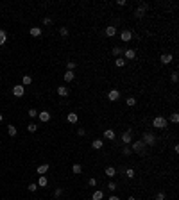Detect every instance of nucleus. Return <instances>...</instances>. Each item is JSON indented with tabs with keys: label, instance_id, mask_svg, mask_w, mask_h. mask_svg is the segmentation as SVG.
I'll use <instances>...</instances> for the list:
<instances>
[{
	"label": "nucleus",
	"instance_id": "f257e3e1",
	"mask_svg": "<svg viewBox=\"0 0 179 200\" xmlns=\"http://www.w3.org/2000/svg\"><path fill=\"white\" fill-rule=\"evenodd\" d=\"M140 140L145 143V147H149V148H154V147L158 145L159 141H161V138H158V136H156L152 131H143Z\"/></svg>",
	"mask_w": 179,
	"mask_h": 200
},
{
	"label": "nucleus",
	"instance_id": "f03ea898",
	"mask_svg": "<svg viewBox=\"0 0 179 200\" xmlns=\"http://www.w3.org/2000/svg\"><path fill=\"white\" fill-rule=\"evenodd\" d=\"M151 127H152V129H158V131H165V129H168V120H167V116H165V115H158V116H154V118L151 120Z\"/></svg>",
	"mask_w": 179,
	"mask_h": 200
},
{
	"label": "nucleus",
	"instance_id": "7ed1b4c3",
	"mask_svg": "<svg viewBox=\"0 0 179 200\" xmlns=\"http://www.w3.org/2000/svg\"><path fill=\"white\" fill-rule=\"evenodd\" d=\"M106 100L109 102V104H117L122 100V89L120 88H111L108 93H106Z\"/></svg>",
	"mask_w": 179,
	"mask_h": 200
},
{
	"label": "nucleus",
	"instance_id": "20e7f679",
	"mask_svg": "<svg viewBox=\"0 0 179 200\" xmlns=\"http://www.w3.org/2000/svg\"><path fill=\"white\" fill-rule=\"evenodd\" d=\"M129 147H131V150H133V154H138V156H140V154H141V156H145V154L149 152V150H147V147H145V143H143L141 140L133 141V143H131Z\"/></svg>",
	"mask_w": 179,
	"mask_h": 200
},
{
	"label": "nucleus",
	"instance_id": "39448f33",
	"mask_svg": "<svg viewBox=\"0 0 179 200\" xmlns=\"http://www.w3.org/2000/svg\"><path fill=\"white\" fill-rule=\"evenodd\" d=\"M140 21H141V20H140ZM140 21H138V23H140ZM133 29H134V27H133ZM133 29H122V31L118 32V38H120L122 43H131V41H133Z\"/></svg>",
	"mask_w": 179,
	"mask_h": 200
},
{
	"label": "nucleus",
	"instance_id": "423d86ee",
	"mask_svg": "<svg viewBox=\"0 0 179 200\" xmlns=\"http://www.w3.org/2000/svg\"><path fill=\"white\" fill-rule=\"evenodd\" d=\"M136 57H138V47H131V48H125L124 50V59L127 61V63L134 61Z\"/></svg>",
	"mask_w": 179,
	"mask_h": 200
},
{
	"label": "nucleus",
	"instance_id": "0eeeda50",
	"mask_svg": "<svg viewBox=\"0 0 179 200\" xmlns=\"http://www.w3.org/2000/svg\"><path fill=\"white\" fill-rule=\"evenodd\" d=\"M102 140H106V141H115V140H117V131H115L113 127H109V129H104V131H102Z\"/></svg>",
	"mask_w": 179,
	"mask_h": 200
},
{
	"label": "nucleus",
	"instance_id": "6e6552de",
	"mask_svg": "<svg viewBox=\"0 0 179 200\" xmlns=\"http://www.w3.org/2000/svg\"><path fill=\"white\" fill-rule=\"evenodd\" d=\"M117 34H118V27H115V25H106L104 27V36L108 40H113Z\"/></svg>",
	"mask_w": 179,
	"mask_h": 200
},
{
	"label": "nucleus",
	"instance_id": "1a4fd4ad",
	"mask_svg": "<svg viewBox=\"0 0 179 200\" xmlns=\"http://www.w3.org/2000/svg\"><path fill=\"white\" fill-rule=\"evenodd\" d=\"M56 91H58V95H59L61 98H68V97H70V93H72L70 86H65V84H59V86L56 88Z\"/></svg>",
	"mask_w": 179,
	"mask_h": 200
},
{
	"label": "nucleus",
	"instance_id": "9d476101",
	"mask_svg": "<svg viewBox=\"0 0 179 200\" xmlns=\"http://www.w3.org/2000/svg\"><path fill=\"white\" fill-rule=\"evenodd\" d=\"M104 145H106V141L102 140V138H93V140L90 141V148L95 150V152H97V150H102Z\"/></svg>",
	"mask_w": 179,
	"mask_h": 200
},
{
	"label": "nucleus",
	"instance_id": "9b49d317",
	"mask_svg": "<svg viewBox=\"0 0 179 200\" xmlns=\"http://www.w3.org/2000/svg\"><path fill=\"white\" fill-rule=\"evenodd\" d=\"M102 173H104V177H108V179H115V177H117V166H115V164H108Z\"/></svg>",
	"mask_w": 179,
	"mask_h": 200
},
{
	"label": "nucleus",
	"instance_id": "f8f14e48",
	"mask_svg": "<svg viewBox=\"0 0 179 200\" xmlns=\"http://www.w3.org/2000/svg\"><path fill=\"white\" fill-rule=\"evenodd\" d=\"M65 118H66V123L77 125V123H79V113H77V111H68V115H66Z\"/></svg>",
	"mask_w": 179,
	"mask_h": 200
},
{
	"label": "nucleus",
	"instance_id": "ddd939ff",
	"mask_svg": "<svg viewBox=\"0 0 179 200\" xmlns=\"http://www.w3.org/2000/svg\"><path fill=\"white\" fill-rule=\"evenodd\" d=\"M11 91H13V97L22 98V97L25 95V86H22V84H15V86L11 88Z\"/></svg>",
	"mask_w": 179,
	"mask_h": 200
},
{
	"label": "nucleus",
	"instance_id": "4468645a",
	"mask_svg": "<svg viewBox=\"0 0 179 200\" xmlns=\"http://www.w3.org/2000/svg\"><path fill=\"white\" fill-rule=\"evenodd\" d=\"M38 118H40L41 123H48V121L52 120V113H50V111H47V109H43V111L38 113Z\"/></svg>",
	"mask_w": 179,
	"mask_h": 200
},
{
	"label": "nucleus",
	"instance_id": "2eb2a0df",
	"mask_svg": "<svg viewBox=\"0 0 179 200\" xmlns=\"http://www.w3.org/2000/svg\"><path fill=\"white\" fill-rule=\"evenodd\" d=\"M124 50H125V48H122L120 45L111 47V57H113V59H117V57H124Z\"/></svg>",
	"mask_w": 179,
	"mask_h": 200
},
{
	"label": "nucleus",
	"instance_id": "dca6fc26",
	"mask_svg": "<svg viewBox=\"0 0 179 200\" xmlns=\"http://www.w3.org/2000/svg\"><path fill=\"white\" fill-rule=\"evenodd\" d=\"M120 143H122V145H131V143H133V134L127 132V131H124L122 136H120Z\"/></svg>",
	"mask_w": 179,
	"mask_h": 200
},
{
	"label": "nucleus",
	"instance_id": "f3484780",
	"mask_svg": "<svg viewBox=\"0 0 179 200\" xmlns=\"http://www.w3.org/2000/svg\"><path fill=\"white\" fill-rule=\"evenodd\" d=\"M29 34H31V38H40L41 34H43V29L38 27V25H32V27L29 29Z\"/></svg>",
	"mask_w": 179,
	"mask_h": 200
},
{
	"label": "nucleus",
	"instance_id": "a211bd4d",
	"mask_svg": "<svg viewBox=\"0 0 179 200\" xmlns=\"http://www.w3.org/2000/svg\"><path fill=\"white\" fill-rule=\"evenodd\" d=\"M58 34H59V38L66 40V38H70V29L66 25H61L59 29H58Z\"/></svg>",
	"mask_w": 179,
	"mask_h": 200
},
{
	"label": "nucleus",
	"instance_id": "6ab92c4d",
	"mask_svg": "<svg viewBox=\"0 0 179 200\" xmlns=\"http://www.w3.org/2000/svg\"><path fill=\"white\" fill-rule=\"evenodd\" d=\"M48 170H50V163H43V164H40L36 168V173L38 175H45V173H48Z\"/></svg>",
	"mask_w": 179,
	"mask_h": 200
},
{
	"label": "nucleus",
	"instance_id": "aec40b11",
	"mask_svg": "<svg viewBox=\"0 0 179 200\" xmlns=\"http://www.w3.org/2000/svg\"><path fill=\"white\" fill-rule=\"evenodd\" d=\"M125 105H127V107H136V105H138V98H136V97H134V95H129V97H125Z\"/></svg>",
	"mask_w": 179,
	"mask_h": 200
},
{
	"label": "nucleus",
	"instance_id": "412c9836",
	"mask_svg": "<svg viewBox=\"0 0 179 200\" xmlns=\"http://www.w3.org/2000/svg\"><path fill=\"white\" fill-rule=\"evenodd\" d=\"M63 80H65L66 84L74 82V80H75V72H68V70H66V72L63 73Z\"/></svg>",
	"mask_w": 179,
	"mask_h": 200
},
{
	"label": "nucleus",
	"instance_id": "4be33fe9",
	"mask_svg": "<svg viewBox=\"0 0 179 200\" xmlns=\"http://www.w3.org/2000/svg\"><path fill=\"white\" fill-rule=\"evenodd\" d=\"M65 66H66V70H68V72H75L79 64H77V61H75V59H68L66 63H65Z\"/></svg>",
	"mask_w": 179,
	"mask_h": 200
},
{
	"label": "nucleus",
	"instance_id": "5701e85b",
	"mask_svg": "<svg viewBox=\"0 0 179 200\" xmlns=\"http://www.w3.org/2000/svg\"><path fill=\"white\" fill-rule=\"evenodd\" d=\"M124 177H125V179H134V177H136V170H134V168H131V166H127V168H125V172H124Z\"/></svg>",
	"mask_w": 179,
	"mask_h": 200
},
{
	"label": "nucleus",
	"instance_id": "b1692460",
	"mask_svg": "<svg viewBox=\"0 0 179 200\" xmlns=\"http://www.w3.org/2000/svg\"><path fill=\"white\" fill-rule=\"evenodd\" d=\"M106 188L109 189V193H115V191L118 189V182H115L113 179H109L108 182H106Z\"/></svg>",
	"mask_w": 179,
	"mask_h": 200
},
{
	"label": "nucleus",
	"instance_id": "393cba45",
	"mask_svg": "<svg viewBox=\"0 0 179 200\" xmlns=\"http://www.w3.org/2000/svg\"><path fill=\"white\" fill-rule=\"evenodd\" d=\"M170 84H174V86L179 84V70L177 68H176L174 72H170Z\"/></svg>",
	"mask_w": 179,
	"mask_h": 200
},
{
	"label": "nucleus",
	"instance_id": "a878e982",
	"mask_svg": "<svg viewBox=\"0 0 179 200\" xmlns=\"http://www.w3.org/2000/svg\"><path fill=\"white\" fill-rule=\"evenodd\" d=\"M61 197H63V186H56L54 188V193H52V198L61 200Z\"/></svg>",
	"mask_w": 179,
	"mask_h": 200
},
{
	"label": "nucleus",
	"instance_id": "bb28decb",
	"mask_svg": "<svg viewBox=\"0 0 179 200\" xmlns=\"http://www.w3.org/2000/svg\"><path fill=\"white\" fill-rule=\"evenodd\" d=\"M113 64H115L117 68H125V66H127L129 63H127V61L124 59V57H117V59L113 61Z\"/></svg>",
	"mask_w": 179,
	"mask_h": 200
},
{
	"label": "nucleus",
	"instance_id": "cd10ccee",
	"mask_svg": "<svg viewBox=\"0 0 179 200\" xmlns=\"http://www.w3.org/2000/svg\"><path fill=\"white\" fill-rule=\"evenodd\" d=\"M91 200H104V191H102V189H93Z\"/></svg>",
	"mask_w": 179,
	"mask_h": 200
},
{
	"label": "nucleus",
	"instance_id": "c85d7f7f",
	"mask_svg": "<svg viewBox=\"0 0 179 200\" xmlns=\"http://www.w3.org/2000/svg\"><path fill=\"white\" fill-rule=\"evenodd\" d=\"M152 200H167V191H165V189L156 191V193H154V197H152Z\"/></svg>",
	"mask_w": 179,
	"mask_h": 200
},
{
	"label": "nucleus",
	"instance_id": "c756f323",
	"mask_svg": "<svg viewBox=\"0 0 179 200\" xmlns=\"http://www.w3.org/2000/svg\"><path fill=\"white\" fill-rule=\"evenodd\" d=\"M167 120H170L174 125H179V113H177V111H172V113H170V116H168Z\"/></svg>",
	"mask_w": 179,
	"mask_h": 200
},
{
	"label": "nucleus",
	"instance_id": "7c9ffc66",
	"mask_svg": "<svg viewBox=\"0 0 179 200\" xmlns=\"http://www.w3.org/2000/svg\"><path fill=\"white\" fill-rule=\"evenodd\" d=\"M5 129H7V134H9V136H11V138H15V136H16V134H18V129H16V127H15V125H11V123H9V125H7V127H5Z\"/></svg>",
	"mask_w": 179,
	"mask_h": 200
},
{
	"label": "nucleus",
	"instance_id": "2f4dec72",
	"mask_svg": "<svg viewBox=\"0 0 179 200\" xmlns=\"http://www.w3.org/2000/svg\"><path fill=\"white\" fill-rule=\"evenodd\" d=\"M36 184H38V188H47V186H48V179H47L45 175H40V179H38Z\"/></svg>",
	"mask_w": 179,
	"mask_h": 200
},
{
	"label": "nucleus",
	"instance_id": "473e14b6",
	"mask_svg": "<svg viewBox=\"0 0 179 200\" xmlns=\"http://www.w3.org/2000/svg\"><path fill=\"white\" fill-rule=\"evenodd\" d=\"M5 43H7V31L0 29V47H2V45H5Z\"/></svg>",
	"mask_w": 179,
	"mask_h": 200
},
{
	"label": "nucleus",
	"instance_id": "72a5a7b5",
	"mask_svg": "<svg viewBox=\"0 0 179 200\" xmlns=\"http://www.w3.org/2000/svg\"><path fill=\"white\" fill-rule=\"evenodd\" d=\"M38 129H40V125H38V123H34V121H31V123L27 125V131H29L31 134H34V132H36Z\"/></svg>",
	"mask_w": 179,
	"mask_h": 200
},
{
	"label": "nucleus",
	"instance_id": "f704fd0d",
	"mask_svg": "<svg viewBox=\"0 0 179 200\" xmlns=\"http://www.w3.org/2000/svg\"><path fill=\"white\" fill-rule=\"evenodd\" d=\"M27 191H29V193H36V191H38V184H36V182H29V184H27Z\"/></svg>",
	"mask_w": 179,
	"mask_h": 200
},
{
	"label": "nucleus",
	"instance_id": "c9c22d12",
	"mask_svg": "<svg viewBox=\"0 0 179 200\" xmlns=\"http://www.w3.org/2000/svg\"><path fill=\"white\" fill-rule=\"evenodd\" d=\"M32 84V77L31 75H23L22 77V86H31Z\"/></svg>",
	"mask_w": 179,
	"mask_h": 200
},
{
	"label": "nucleus",
	"instance_id": "e433bc0d",
	"mask_svg": "<svg viewBox=\"0 0 179 200\" xmlns=\"http://www.w3.org/2000/svg\"><path fill=\"white\" fill-rule=\"evenodd\" d=\"M27 116H29V118H32V120H34V118H38V109L31 107V109L27 111Z\"/></svg>",
	"mask_w": 179,
	"mask_h": 200
},
{
	"label": "nucleus",
	"instance_id": "4c0bfd02",
	"mask_svg": "<svg viewBox=\"0 0 179 200\" xmlns=\"http://www.w3.org/2000/svg\"><path fill=\"white\" fill-rule=\"evenodd\" d=\"M43 25H45V27H50V25H52V18H50V16H45V18H43Z\"/></svg>",
	"mask_w": 179,
	"mask_h": 200
},
{
	"label": "nucleus",
	"instance_id": "58836bf2",
	"mask_svg": "<svg viewBox=\"0 0 179 200\" xmlns=\"http://www.w3.org/2000/svg\"><path fill=\"white\" fill-rule=\"evenodd\" d=\"M108 200H122V197H118V195H115V193H109V197H108Z\"/></svg>",
	"mask_w": 179,
	"mask_h": 200
},
{
	"label": "nucleus",
	"instance_id": "ea45409f",
	"mask_svg": "<svg viewBox=\"0 0 179 200\" xmlns=\"http://www.w3.org/2000/svg\"><path fill=\"white\" fill-rule=\"evenodd\" d=\"M127 200H138V198H136L134 195H129V197H127Z\"/></svg>",
	"mask_w": 179,
	"mask_h": 200
},
{
	"label": "nucleus",
	"instance_id": "a19ab883",
	"mask_svg": "<svg viewBox=\"0 0 179 200\" xmlns=\"http://www.w3.org/2000/svg\"><path fill=\"white\" fill-rule=\"evenodd\" d=\"M2 120H4V115H2V113H0V123H2Z\"/></svg>",
	"mask_w": 179,
	"mask_h": 200
}]
</instances>
